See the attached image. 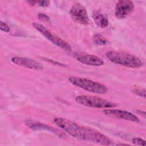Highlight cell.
Here are the masks:
<instances>
[{
    "instance_id": "18",
    "label": "cell",
    "mask_w": 146,
    "mask_h": 146,
    "mask_svg": "<svg viewBox=\"0 0 146 146\" xmlns=\"http://www.w3.org/2000/svg\"><path fill=\"white\" fill-rule=\"evenodd\" d=\"M38 3V5L41 7H47L49 5L50 2L48 1H35V4Z\"/></svg>"
},
{
    "instance_id": "6",
    "label": "cell",
    "mask_w": 146,
    "mask_h": 146,
    "mask_svg": "<svg viewBox=\"0 0 146 146\" xmlns=\"http://www.w3.org/2000/svg\"><path fill=\"white\" fill-rule=\"evenodd\" d=\"M70 15L75 22L80 25H87L89 22V17L86 7L79 2L72 5L70 10Z\"/></svg>"
},
{
    "instance_id": "19",
    "label": "cell",
    "mask_w": 146,
    "mask_h": 146,
    "mask_svg": "<svg viewBox=\"0 0 146 146\" xmlns=\"http://www.w3.org/2000/svg\"><path fill=\"white\" fill-rule=\"evenodd\" d=\"M43 60L46 61V62H50V63H53L54 64H57L58 66H64L63 64L62 63H60L59 62H55V61H54L52 59H47V58H43Z\"/></svg>"
},
{
    "instance_id": "2",
    "label": "cell",
    "mask_w": 146,
    "mask_h": 146,
    "mask_svg": "<svg viewBox=\"0 0 146 146\" xmlns=\"http://www.w3.org/2000/svg\"><path fill=\"white\" fill-rule=\"evenodd\" d=\"M106 57L111 62L130 68H139L143 66V61L138 57L130 54L117 51H109Z\"/></svg>"
},
{
    "instance_id": "9",
    "label": "cell",
    "mask_w": 146,
    "mask_h": 146,
    "mask_svg": "<svg viewBox=\"0 0 146 146\" xmlns=\"http://www.w3.org/2000/svg\"><path fill=\"white\" fill-rule=\"evenodd\" d=\"M75 57L78 61L86 65L100 66L104 64V61L100 58L92 54L79 52L76 54Z\"/></svg>"
},
{
    "instance_id": "15",
    "label": "cell",
    "mask_w": 146,
    "mask_h": 146,
    "mask_svg": "<svg viewBox=\"0 0 146 146\" xmlns=\"http://www.w3.org/2000/svg\"><path fill=\"white\" fill-rule=\"evenodd\" d=\"M132 92L139 96L145 98V90L144 89H142L140 88H135L133 90Z\"/></svg>"
},
{
    "instance_id": "16",
    "label": "cell",
    "mask_w": 146,
    "mask_h": 146,
    "mask_svg": "<svg viewBox=\"0 0 146 146\" xmlns=\"http://www.w3.org/2000/svg\"><path fill=\"white\" fill-rule=\"evenodd\" d=\"M38 18L39 20L45 22L46 23H50V19L48 15L44 13H39L38 14Z\"/></svg>"
},
{
    "instance_id": "10",
    "label": "cell",
    "mask_w": 146,
    "mask_h": 146,
    "mask_svg": "<svg viewBox=\"0 0 146 146\" xmlns=\"http://www.w3.org/2000/svg\"><path fill=\"white\" fill-rule=\"evenodd\" d=\"M11 62L16 65L27 68L31 70H39L43 68V65L35 60L20 56H14L11 58Z\"/></svg>"
},
{
    "instance_id": "14",
    "label": "cell",
    "mask_w": 146,
    "mask_h": 146,
    "mask_svg": "<svg viewBox=\"0 0 146 146\" xmlns=\"http://www.w3.org/2000/svg\"><path fill=\"white\" fill-rule=\"evenodd\" d=\"M132 142L135 145H145V141L140 137H134L132 140Z\"/></svg>"
},
{
    "instance_id": "11",
    "label": "cell",
    "mask_w": 146,
    "mask_h": 146,
    "mask_svg": "<svg viewBox=\"0 0 146 146\" xmlns=\"http://www.w3.org/2000/svg\"><path fill=\"white\" fill-rule=\"evenodd\" d=\"M26 124L30 129L35 130V131H40V130L47 131L51 133H54L55 135H57L58 136H59L60 137H63L65 135L64 133H62V132L59 131V129H58L53 127L44 124L43 123H39L37 121L28 120L26 122Z\"/></svg>"
},
{
    "instance_id": "1",
    "label": "cell",
    "mask_w": 146,
    "mask_h": 146,
    "mask_svg": "<svg viewBox=\"0 0 146 146\" xmlns=\"http://www.w3.org/2000/svg\"><path fill=\"white\" fill-rule=\"evenodd\" d=\"M54 122L64 132L76 139L103 145L112 144L111 140L107 136L92 129L82 127L68 119L56 117Z\"/></svg>"
},
{
    "instance_id": "13",
    "label": "cell",
    "mask_w": 146,
    "mask_h": 146,
    "mask_svg": "<svg viewBox=\"0 0 146 146\" xmlns=\"http://www.w3.org/2000/svg\"><path fill=\"white\" fill-rule=\"evenodd\" d=\"M94 42L98 45H104L107 42V40L99 34H96L94 36Z\"/></svg>"
},
{
    "instance_id": "3",
    "label": "cell",
    "mask_w": 146,
    "mask_h": 146,
    "mask_svg": "<svg viewBox=\"0 0 146 146\" xmlns=\"http://www.w3.org/2000/svg\"><path fill=\"white\" fill-rule=\"evenodd\" d=\"M68 80L74 86L92 93L105 94L108 92L106 86L84 78L71 76L68 78Z\"/></svg>"
},
{
    "instance_id": "17",
    "label": "cell",
    "mask_w": 146,
    "mask_h": 146,
    "mask_svg": "<svg viewBox=\"0 0 146 146\" xmlns=\"http://www.w3.org/2000/svg\"><path fill=\"white\" fill-rule=\"evenodd\" d=\"M0 29L2 31L6 32V33H8L10 30V27L6 23L3 22L2 21H1V22H0Z\"/></svg>"
},
{
    "instance_id": "7",
    "label": "cell",
    "mask_w": 146,
    "mask_h": 146,
    "mask_svg": "<svg viewBox=\"0 0 146 146\" xmlns=\"http://www.w3.org/2000/svg\"><path fill=\"white\" fill-rule=\"evenodd\" d=\"M103 112L104 115L107 116L117 118L119 119L131 121L136 123H139L140 121V120L137 116H136L132 113L125 110L108 108L103 110Z\"/></svg>"
},
{
    "instance_id": "5",
    "label": "cell",
    "mask_w": 146,
    "mask_h": 146,
    "mask_svg": "<svg viewBox=\"0 0 146 146\" xmlns=\"http://www.w3.org/2000/svg\"><path fill=\"white\" fill-rule=\"evenodd\" d=\"M33 27L38 30L40 34H42L46 38H47L49 41L52 42L53 44L56 46L61 48L65 51H71V47L70 44L67 42L63 40L60 38L52 34L49 30H48L43 25L34 22L33 23Z\"/></svg>"
},
{
    "instance_id": "4",
    "label": "cell",
    "mask_w": 146,
    "mask_h": 146,
    "mask_svg": "<svg viewBox=\"0 0 146 146\" xmlns=\"http://www.w3.org/2000/svg\"><path fill=\"white\" fill-rule=\"evenodd\" d=\"M76 102L86 107L96 108H110L116 104L107 99L90 95H81L75 98Z\"/></svg>"
},
{
    "instance_id": "8",
    "label": "cell",
    "mask_w": 146,
    "mask_h": 146,
    "mask_svg": "<svg viewBox=\"0 0 146 146\" xmlns=\"http://www.w3.org/2000/svg\"><path fill=\"white\" fill-rule=\"evenodd\" d=\"M134 5L129 0H120L115 6V16L118 19H124L128 17L133 10Z\"/></svg>"
},
{
    "instance_id": "12",
    "label": "cell",
    "mask_w": 146,
    "mask_h": 146,
    "mask_svg": "<svg viewBox=\"0 0 146 146\" xmlns=\"http://www.w3.org/2000/svg\"><path fill=\"white\" fill-rule=\"evenodd\" d=\"M92 17L95 23L99 27L105 28L109 25L107 17L100 10L93 11Z\"/></svg>"
}]
</instances>
